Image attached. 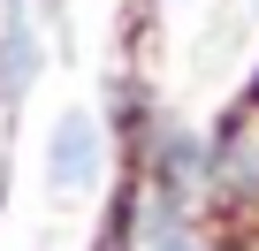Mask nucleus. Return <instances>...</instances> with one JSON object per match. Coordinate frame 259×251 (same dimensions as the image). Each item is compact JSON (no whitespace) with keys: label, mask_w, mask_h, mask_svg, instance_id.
<instances>
[{"label":"nucleus","mask_w":259,"mask_h":251,"mask_svg":"<svg viewBox=\"0 0 259 251\" xmlns=\"http://www.w3.org/2000/svg\"><path fill=\"white\" fill-rule=\"evenodd\" d=\"M99 168H107L99 114L92 107H61L54 130H46V190L54 198H84V190H99Z\"/></svg>","instance_id":"1"},{"label":"nucleus","mask_w":259,"mask_h":251,"mask_svg":"<svg viewBox=\"0 0 259 251\" xmlns=\"http://www.w3.org/2000/svg\"><path fill=\"white\" fill-rule=\"evenodd\" d=\"M38 69H46V38H38V23H31L23 0H8V16H0V99L16 107L38 84Z\"/></svg>","instance_id":"2"},{"label":"nucleus","mask_w":259,"mask_h":251,"mask_svg":"<svg viewBox=\"0 0 259 251\" xmlns=\"http://www.w3.org/2000/svg\"><path fill=\"white\" fill-rule=\"evenodd\" d=\"M198 168H206V145H198L191 130H168V145H160V175L183 183V175H198Z\"/></svg>","instance_id":"3"},{"label":"nucleus","mask_w":259,"mask_h":251,"mask_svg":"<svg viewBox=\"0 0 259 251\" xmlns=\"http://www.w3.org/2000/svg\"><path fill=\"white\" fill-rule=\"evenodd\" d=\"M145 251H206V236H191L176 213H153L145 221Z\"/></svg>","instance_id":"4"}]
</instances>
